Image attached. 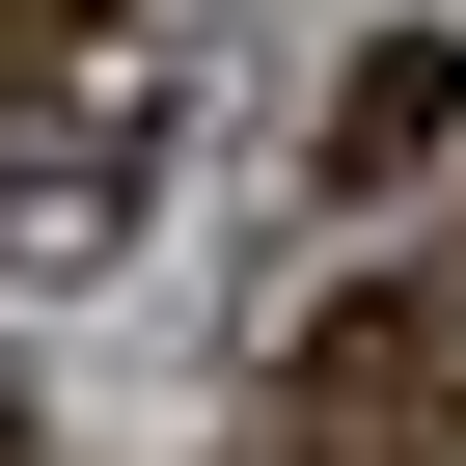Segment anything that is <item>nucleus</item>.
<instances>
[{"label":"nucleus","instance_id":"nucleus-1","mask_svg":"<svg viewBox=\"0 0 466 466\" xmlns=\"http://www.w3.org/2000/svg\"><path fill=\"white\" fill-rule=\"evenodd\" d=\"M439 439H466V329H439V275H384L302 357V466H439Z\"/></svg>","mask_w":466,"mask_h":466},{"label":"nucleus","instance_id":"nucleus-2","mask_svg":"<svg viewBox=\"0 0 466 466\" xmlns=\"http://www.w3.org/2000/svg\"><path fill=\"white\" fill-rule=\"evenodd\" d=\"M439 110H466V56H439V28H384V56L329 83V192H384V165H439Z\"/></svg>","mask_w":466,"mask_h":466},{"label":"nucleus","instance_id":"nucleus-3","mask_svg":"<svg viewBox=\"0 0 466 466\" xmlns=\"http://www.w3.org/2000/svg\"><path fill=\"white\" fill-rule=\"evenodd\" d=\"M439 329H466V248H439Z\"/></svg>","mask_w":466,"mask_h":466}]
</instances>
